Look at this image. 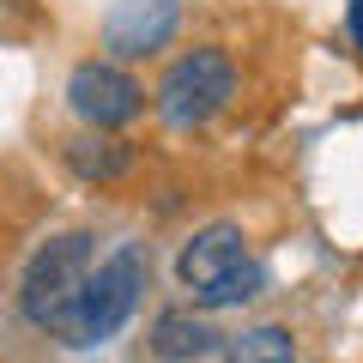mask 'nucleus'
Returning a JSON list of instances; mask_svg holds the SVG:
<instances>
[{
	"label": "nucleus",
	"mask_w": 363,
	"mask_h": 363,
	"mask_svg": "<svg viewBox=\"0 0 363 363\" xmlns=\"http://www.w3.org/2000/svg\"><path fill=\"white\" fill-rule=\"evenodd\" d=\"M248 260V236L236 230V224H206V230H194L188 242H182V255H176V279L188 291H206V285H218L224 272H236Z\"/></svg>",
	"instance_id": "nucleus-6"
},
{
	"label": "nucleus",
	"mask_w": 363,
	"mask_h": 363,
	"mask_svg": "<svg viewBox=\"0 0 363 363\" xmlns=\"http://www.w3.org/2000/svg\"><path fill=\"white\" fill-rule=\"evenodd\" d=\"M91 267H97V242L85 230H67V236H49V242L30 255L25 267V285H18V309H25L30 327L67 339L79 321V303H85V285H91Z\"/></svg>",
	"instance_id": "nucleus-1"
},
{
	"label": "nucleus",
	"mask_w": 363,
	"mask_h": 363,
	"mask_svg": "<svg viewBox=\"0 0 363 363\" xmlns=\"http://www.w3.org/2000/svg\"><path fill=\"white\" fill-rule=\"evenodd\" d=\"M67 109H73L79 121H91L97 133H109V128H128L145 109V91H140V79L121 73L116 61H79L73 79H67Z\"/></svg>",
	"instance_id": "nucleus-4"
},
{
	"label": "nucleus",
	"mask_w": 363,
	"mask_h": 363,
	"mask_svg": "<svg viewBox=\"0 0 363 363\" xmlns=\"http://www.w3.org/2000/svg\"><path fill=\"white\" fill-rule=\"evenodd\" d=\"M182 6L176 0H116L104 18V43L109 55H121V61H133V55H152L169 43V30H176Z\"/></svg>",
	"instance_id": "nucleus-5"
},
{
	"label": "nucleus",
	"mask_w": 363,
	"mask_h": 363,
	"mask_svg": "<svg viewBox=\"0 0 363 363\" xmlns=\"http://www.w3.org/2000/svg\"><path fill=\"white\" fill-rule=\"evenodd\" d=\"M67 169L79 182L109 188V182H121L133 169V145L116 140V133H79V140H67Z\"/></svg>",
	"instance_id": "nucleus-8"
},
{
	"label": "nucleus",
	"mask_w": 363,
	"mask_h": 363,
	"mask_svg": "<svg viewBox=\"0 0 363 363\" xmlns=\"http://www.w3.org/2000/svg\"><path fill=\"white\" fill-rule=\"evenodd\" d=\"M345 30H351V43L363 49V0H345Z\"/></svg>",
	"instance_id": "nucleus-11"
},
{
	"label": "nucleus",
	"mask_w": 363,
	"mask_h": 363,
	"mask_svg": "<svg viewBox=\"0 0 363 363\" xmlns=\"http://www.w3.org/2000/svg\"><path fill=\"white\" fill-rule=\"evenodd\" d=\"M230 97H236V61L224 49H188V55H176V61L164 67V79H157V116L169 121V128H206L212 116H224L230 109Z\"/></svg>",
	"instance_id": "nucleus-3"
},
{
	"label": "nucleus",
	"mask_w": 363,
	"mask_h": 363,
	"mask_svg": "<svg viewBox=\"0 0 363 363\" xmlns=\"http://www.w3.org/2000/svg\"><path fill=\"white\" fill-rule=\"evenodd\" d=\"M145 279H152L145 242H121L109 260H97L91 267V285H85V303H79V321H73V333L61 345H104V339H116L133 321V309H140Z\"/></svg>",
	"instance_id": "nucleus-2"
},
{
	"label": "nucleus",
	"mask_w": 363,
	"mask_h": 363,
	"mask_svg": "<svg viewBox=\"0 0 363 363\" xmlns=\"http://www.w3.org/2000/svg\"><path fill=\"white\" fill-rule=\"evenodd\" d=\"M260 291H267V267H260V260L248 255L242 267H236V272H224L218 285H206V291H200L194 303H200V309H236V303L260 297Z\"/></svg>",
	"instance_id": "nucleus-10"
},
{
	"label": "nucleus",
	"mask_w": 363,
	"mask_h": 363,
	"mask_svg": "<svg viewBox=\"0 0 363 363\" xmlns=\"http://www.w3.org/2000/svg\"><path fill=\"white\" fill-rule=\"evenodd\" d=\"M218 339L224 333H212L206 315L164 309V315H157V327H152V357L157 363H194V357H206V351H218Z\"/></svg>",
	"instance_id": "nucleus-7"
},
{
	"label": "nucleus",
	"mask_w": 363,
	"mask_h": 363,
	"mask_svg": "<svg viewBox=\"0 0 363 363\" xmlns=\"http://www.w3.org/2000/svg\"><path fill=\"white\" fill-rule=\"evenodd\" d=\"M224 351H230V363H297L291 327H242L224 339Z\"/></svg>",
	"instance_id": "nucleus-9"
}]
</instances>
